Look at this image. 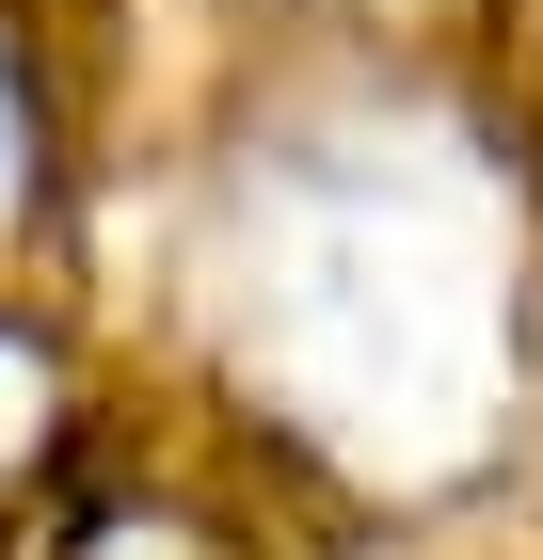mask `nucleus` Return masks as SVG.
Listing matches in <instances>:
<instances>
[{"instance_id": "1", "label": "nucleus", "mask_w": 543, "mask_h": 560, "mask_svg": "<svg viewBox=\"0 0 543 560\" xmlns=\"http://www.w3.org/2000/svg\"><path fill=\"white\" fill-rule=\"evenodd\" d=\"M0 176H16V81H0Z\"/></svg>"}]
</instances>
